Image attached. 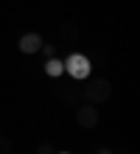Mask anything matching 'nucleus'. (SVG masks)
I'll return each mask as SVG.
<instances>
[{
	"mask_svg": "<svg viewBox=\"0 0 140 154\" xmlns=\"http://www.w3.org/2000/svg\"><path fill=\"white\" fill-rule=\"evenodd\" d=\"M39 51H42V53H45V56H48V59H51V56H53V53H56V48H53V45H42V48H39Z\"/></svg>",
	"mask_w": 140,
	"mask_h": 154,
	"instance_id": "obj_8",
	"label": "nucleus"
},
{
	"mask_svg": "<svg viewBox=\"0 0 140 154\" xmlns=\"http://www.w3.org/2000/svg\"><path fill=\"white\" fill-rule=\"evenodd\" d=\"M59 154H70V151H59Z\"/></svg>",
	"mask_w": 140,
	"mask_h": 154,
	"instance_id": "obj_10",
	"label": "nucleus"
},
{
	"mask_svg": "<svg viewBox=\"0 0 140 154\" xmlns=\"http://www.w3.org/2000/svg\"><path fill=\"white\" fill-rule=\"evenodd\" d=\"M17 45H20V51H23V53H39V48L45 45V39L39 37V34H34V31H31V34H23Z\"/></svg>",
	"mask_w": 140,
	"mask_h": 154,
	"instance_id": "obj_4",
	"label": "nucleus"
},
{
	"mask_svg": "<svg viewBox=\"0 0 140 154\" xmlns=\"http://www.w3.org/2000/svg\"><path fill=\"white\" fill-rule=\"evenodd\" d=\"M36 154H56V149L51 146V143H42V146L36 149Z\"/></svg>",
	"mask_w": 140,
	"mask_h": 154,
	"instance_id": "obj_7",
	"label": "nucleus"
},
{
	"mask_svg": "<svg viewBox=\"0 0 140 154\" xmlns=\"http://www.w3.org/2000/svg\"><path fill=\"white\" fill-rule=\"evenodd\" d=\"M62 65H64V73H67L73 81H84V79H90V59L84 56V53H70V56L64 59Z\"/></svg>",
	"mask_w": 140,
	"mask_h": 154,
	"instance_id": "obj_2",
	"label": "nucleus"
},
{
	"mask_svg": "<svg viewBox=\"0 0 140 154\" xmlns=\"http://www.w3.org/2000/svg\"><path fill=\"white\" fill-rule=\"evenodd\" d=\"M45 73H48L51 79H59V76L64 73V65H62L59 59H53V56H51L48 62H45Z\"/></svg>",
	"mask_w": 140,
	"mask_h": 154,
	"instance_id": "obj_5",
	"label": "nucleus"
},
{
	"mask_svg": "<svg viewBox=\"0 0 140 154\" xmlns=\"http://www.w3.org/2000/svg\"><path fill=\"white\" fill-rule=\"evenodd\" d=\"M76 121H79V126L81 129H95L98 126V121H101V112L95 109V104H79V109H76Z\"/></svg>",
	"mask_w": 140,
	"mask_h": 154,
	"instance_id": "obj_3",
	"label": "nucleus"
},
{
	"mask_svg": "<svg viewBox=\"0 0 140 154\" xmlns=\"http://www.w3.org/2000/svg\"><path fill=\"white\" fill-rule=\"evenodd\" d=\"M98 154H112V151L109 149H98Z\"/></svg>",
	"mask_w": 140,
	"mask_h": 154,
	"instance_id": "obj_9",
	"label": "nucleus"
},
{
	"mask_svg": "<svg viewBox=\"0 0 140 154\" xmlns=\"http://www.w3.org/2000/svg\"><path fill=\"white\" fill-rule=\"evenodd\" d=\"M11 151V140L8 137H0V154H8Z\"/></svg>",
	"mask_w": 140,
	"mask_h": 154,
	"instance_id": "obj_6",
	"label": "nucleus"
},
{
	"mask_svg": "<svg viewBox=\"0 0 140 154\" xmlns=\"http://www.w3.org/2000/svg\"><path fill=\"white\" fill-rule=\"evenodd\" d=\"M109 95H112L109 79H90L87 84H84V90H81V98L87 104H101V101H107Z\"/></svg>",
	"mask_w": 140,
	"mask_h": 154,
	"instance_id": "obj_1",
	"label": "nucleus"
}]
</instances>
